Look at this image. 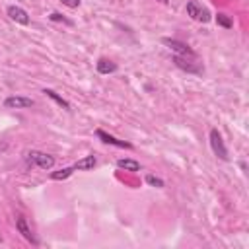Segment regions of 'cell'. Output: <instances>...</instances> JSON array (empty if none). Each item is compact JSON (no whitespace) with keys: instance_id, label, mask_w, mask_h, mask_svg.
Segmentation results:
<instances>
[{"instance_id":"cell-1","label":"cell","mask_w":249,"mask_h":249,"mask_svg":"<svg viewBox=\"0 0 249 249\" xmlns=\"http://www.w3.org/2000/svg\"><path fill=\"white\" fill-rule=\"evenodd\" d=\"M208 142H210V148H212V152H214L216 158H220L222 161H228V160H230V156H228V148H226V144H224L222 134H220L218 128H210Z\"/></svg>"},{"instance_id":"cell-2","label":"cell","mask_w":249,"mask_h":249,"mask_svg":"<svg viewBox=\"0 0 249 249\" xmlns=\"http://www.w3.org/2000/svg\"><path fill=\"white\" fill-rule=\"evenodd\" d=\"M27 161L41 167V169H53L54 167V156L51 154H45V152H39V150H31L27 152Z\"/></svg>"},{"instance_id":"cell-3","label":"cell","mask_w":249,"mask_h":249,"mask_svg":"<svg viewBox=\"0 0 249 249\" xmlns=\"http://www.w3.org/2000/svg\"><path fill=\"white\" fill-rule=\"evenodd\" d=\"M187 16L195 21H200V23H206L210 21V12L208 8H204L202 4H198L196 0H189L187 2Z\"/></svg>"},{"instance_id":"cell-4","label":"cell","mask_w":249,"mask_h":249,"mask_svg":"<svg viewBox=\"0 0 249 249\" xmlns=\"http://www.w3.org/2000/svg\"><path fill=\"white\" fill-rule=\"evenodd\" d=\"M161 43L169 49V51H173L175 54H179V56H191V58H196V54H195V51L187 45V43H183V41H179V39H169V37H163L161 39Z\"/></svg>"},{"instance_id":"cell-5","label":"cell","mask_w":249,"mask_h":249,"mask_svg":"<svg viewBox=\"0 0 249 249\" xmlns=\"http://www.w3.org/2000/svg\"><path fill=\"white\" fill-rule=\"evenodd\" d=\"M173 62H175L177 68H181V70H185V72H189V74H202V72H204L202 64H198V62H196L195 58H191V56L173 54Z\"/></svg>"},{"instance_id":"cell-6","label":"cell","mask_w":249,"mask_h":249,"mask_svg":"<svg viewBox=\"0 0 249 249\" xmlns=\"http://www.w3.org/2000/svg\"><path fill=\"white\" fill-rule=\"evenodd\" d=\"M33 105H35V101L31 97H25V95H8L4 99L6 109H29Z\"/></svg>"},{"instance_id":"cell-7","label":"cell","mask_w":249,"mask_h":249,"mask_svg":"<svg viewBox=\"0 0 249 249\" xmlns=\"http://www.w3.org/2000/svg\"><path fill=\"white\" fill-rule=\"evenodd\" d=\"M16 228H18V231L21 233V237H23L25 241H29V243H33V245H39V239L35 237V233L31 231V228L27 226V220H25L23 216H18V218H16Z\"/></svg>"},{"instance_id":"cell-8","label":"cell","mask_w":249,"mask_h":249,"mask_svg":"<svg viewBox=\"0 0 249 249\" xmlns=\"http://www.w3.org/2000/svg\"><path fill=\"white\" fill-rule=\"evenodd\" d=\"M95 136H97L101 142H105V144H111V146H117V148H126V150H130V148H132V144H130V142L119 140V138H115L113 134L105 132L103 128H97V130H95Z\"/></svg>"},{"instance_id":"cell-9","label":"cell","mask_w":249,"mask_h":249,"mask_svg":"<svg viewBox=\"0 0 249 249\" xmlns=\"http://www.w3.org/2000/svg\"><path fill=\"white\" fill-rule=\"evenodd\" d=\"M8 18L19 25H29V14L21 6H8Z\"/></svg>"},{"instance_id":"cell-10","label":"cell","mask_w":249,"mask_h":249,"mask_svg":"<svg viewBox=\"0 0 249 249\" xmlns=\"http://www.w3.org/2000/svg\"><path fill=\"white\" fill-rule=\"evenodd\" d=\"M95 70H97L99 74L107 76V74H115V72L119 70V66H117V62H113L111 58L101 56V58H97V62H95Z\"/></svg>"},{"instance_id":"cell-11","label":"cell","mask_w":249,"mask_h":249,"mask_svg":"<svg viewBox=\"0 0 249 249\" xmlns=\"http://www.w3.org/2000/svg\"><path fill=\"white\" fill-rule=\"evenodd\" d=\"M95 165H97V158H95V156H86V158L78 160L72 167H74V169H82V171H89V169H93Z\"/></svg>"},{"instance_id":"cell-12","label":"cell","mask_w":249,"mask_h":249,"mask_svg":"<svg viewBox=\"0 0 249 249\" xmlns=\"http://www.w3.org/2000/svg\"><path fill=\"white\" fill-rule=\"evenodd\" d=\"M117 167L124 169V171H140V163L136 160H128V158H119L117 160Z\"/></svg>"},{"instance_id":"cell-13","label":"cell","mask_w":249,"mask_h":249,"mask_svg":"<svg viewBox=\"0 0 249 249\" xmlns=\"http://www.w3.org/2000/svg\"><path fill=\"white\" fill-rule=\"evenodd\" d=\"M43 93H45L47 97H51V99H53L54 103H58V105H60L62 109H66V111H70V103H68V101H66L64 97H60V95H58V93H56L54 89H49V88H45V89H43Z\"/></svg>"},{"instance_id":"cell-14","label":"cell","mask_w":249,"mask_h":249,"mask_svg":"<svg viewBox=\"0 0 249 249\" xmlns=\"http://www.w3.org/2000/svg\"><path fill=\"white\" fill-rule=\"evenodd\" d=\"M74 171H76V169L70 165V167H62V169H58V171H51V175H49V177H51L53 181H64V179H68Z\"/></svg>"},{"instance_id":"cell-15","label":"cell","mask_w":249,"mask_h":249,"mask_svg":"<svg viewBox=\"0 0 249 249\" xmlns=\"http://www.w3.org/2000/svg\"><path fill=\"white\" fill-rule=\"evenodd\" d=\"M216 23H218L220 27H224V29H231V27H233L231 18L226 16V14H218V16H216Z\"/></svg>"},{"instance_id":"cell-16","label":"cell","mask_w":249,"mask_h":249,"mask_svg":"<svg viewBox=\"0 0 249 249\" xmlns=\"http://www.w3.org/2000/svg\"><path fill=\"white\" fill-rule=\"evenodd\" d=\"M49 19H51V21H58V23H64V25H68V27H72V25H74V21H72V19L64 18V16H62V14H58V12H53V14L49 16Z\"/></svg>"},{"instance_id":"cell-17","label":"cell","mask_w":249,"mask_h":249,"mask_svg":"<svg viewBox=\"0 0 249 249\" xmlns=\"http://www.w3.org/2000/svg\"><path fill=\"white\" fill-rule=\"evenodd\" d=\"M146 183L152 185V187H158V189L163 187V181H161L160 177H156V175H146Z\"/></svg>"},{"instance_id":"cell-18","label":"cell","mask_w":249,"mask_h":249,"mask_svg":"<svg viewBox=\"0 0 249 249\" xmlns=\"http://www.w3.org/2000/svg\"><path fill=\"white\" fill-rule=\"evenodd\" d=\"M58 2H62V4L68 6V8H78V6H80V0H58Z\"/></svg>"},{"instance_id":"cell-19","label":"cell","mask_w":249,"mask_h":249,"mask_svg":"<svg viewBox=\"0 0 249 249\" xmlns=\"http://www.w3.org/2000/svg\"><path fill=\"white\" fill-rule=\"evenodd\" d=\"M160 2H161V4H167V0H160Z\"/></svg>"}]
</instances>
